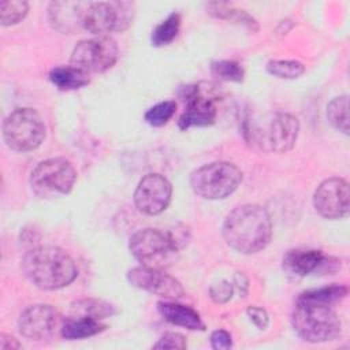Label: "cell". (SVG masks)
Listing matches in <instances>:
<instances>
[{"instance_id":"obj_28","label":"cell","mask_w":350,"mask_h":350,"mask_svg":"<svg viewBox=\"0 0 350 350\" xmlns=\"http://www.w3.org/2000/svg\"><path fill=\"white\" fill-rule=\"evenodd\" d=\"M212 72H213V75L219 77L220 79L234 81V82H241L245 75L241 64L237 62H232V60L215 62L212 64Z\"/></svg>"},{"instance_id":"obj_1","label":"cell","mask_w":350,"mask_h":350,"mask_svg":"<svg viewBox=\"0 0 350 350\" xmlns=\"http://www.w3.org/2000/svg\"><path fill=\"white\" fill-rule=\"evenodd\" d=\"M223 237L230 247L243 254L262 250L271 241L272 223L265 208L245 204L234 208L223 223Z\"/></svg>"},{"instance_id":"obj_21","label":"cell","mask_w":350,"mask_h":350,"mask_svg":"<svg viewBox=\"0 0 350 350\" xmlns=\"http://www.w3.org/2000/svg\"><path fill=\"white\" fill-rule=\"evenodd\" d=\"M71 312L74 314L72 317H89L94 320H101L112 316L115 313V308L105 301L88 298L74 302L71 306Z\"/></svg>"},{"instance_id":"obj_24","label":"cell","mask_w":350,"mask_h":350,"mask_svg":"<svg viewBox=\"0 0 350 350\" xmlns=\"http://www.w3.org/2000/svg\"><path fill=\"white\" fill-rule=\"evenodd\" d=\"M346 294H347V288L345 286L334 284V286H328V287L305 291L298 298L305 299V301H313V302L332 305L334 302L342 299Z\"/></svg>"},{"instance_id":"obj_5","label":"cell","mask_w":350,"mask_h":350,"mask_svg":"<svg viewBox=\"0 0 350 350\" xmlns=\"http://www.w3.org/2000/svg\"><path fill=\"white\" fill-rule=\"evenodd\" d=\"M242 180V171L232 163L205 164L190 175L193 191L205 200H220L232 194Z\"/></svg>"},{"instance_id":"obj_33","label":"cell","mask_w":350,"mask_h":350,"mask_svg":"<svg viewBox=\"0 0 350 350\" xmlns=\"http://www.w3.org/2000/svg\"><path fill=\"white\" fill-rule=\"evenodd\" d=\"M21 347V343L14 338V336H10V335H5V334H1L0 335V349L3 350H12V349H19Z\"/></svg>"},{"instance_id":"obj_30","label":"cell","mask_w":350,"mask_h":350,"mask_svg":"<svg viewBox=\"0 0 350 350\" xmlns=\"http://www.w3.org/2000/svg\"><path fill=\"white\" fill-rule=\"evenodd\" d=\"M154 349H185L186 340L180 334L168 332L164 334L156 345H153Z\"/></svg>"},{"instance_id":"obj_4","label":"cell","mask_w":350,"mask_h":350,"mask_svg":"<svg viewBox=\"0 0 350 350\" xmlns=\"http://www.w3.org/2000/svg\"><path fill=\"white\" fill-rule=\"evenodd\" d=\"M131 254L142 267L164 271L178 260L179 245L168 231L144 228L137 231L129 243Z\"/></svg>"},{"instance_id":"obj_32","label":"cell","mask_w":350,"mask_h":350,"mask_svg":"<svg viewBox=\"0 0 350 350\" xmlns=\"http://www.w3.org/2000/svg\"><path fill=\"white\" fill-rule=\"evenodd\" d=\"M211 345L216 350H226L232 346L231 335L224 329H217L211 335Z\"/></svg>"},{"instance_id":"obj_27","label":"cell","mask_w":350,"mask_h":350,"mask_svg":"<svg viewBox=\"0 0 350 350\" xmlns=\"http://www.w3.org/2000/svg\"><path fill=\"white\" fill-rule=\"evenodd\" d=\"M176 111V103L175 101H163L159 103L156 105H153L152 108H149L145 112V120L154 127H160L164 126L175 113Z\"/></svg>"},{"instance_id":"obj_9","label":"cell","mask_w":350,"mask_h":350,"mask_svg":"<svg viewBox=\"0 0 350 350\" xmlns=\"http://www.w3.org/2000/svg\"><path fill=\"white\" fill-rule=\"evenodd\" d=\"M116 59V42L108 36H96L77 44L70 57V66L86 74L104 72L115 64Z\"/></svg>"},{"instance_id":"obj_15","label":"cell","mask_w":350,"mask_h":350,"mask_svg":"<svg viewBox=\"0 0 350 350\" xmlns=\"http://www.w3.org/2000/svg\"><path fill=\"white\" fill-rule=\"evenodd\" d=\"M90 3L53 1L49 5V21L52 26L63 33H72L83 23V15Z\"/></svg>"},{"instance_id":"obj_8","label":"cell","mask_w":350,"mask_h":350,"mask_svg":"<svg viewBox=\"0 0 350 350\" xmlns=\"http://www.w3.org/2000/svg\"><path fill=\"white\" fill-rule=\"evenodd\" d=\"M134 18V4L130 1L90 3L82 27L92 34L105 36L109 31L126 30Z\"/></svg>"},{"instance_id":"obj_6","label":"cell","mask_w":350,"mask_h":350,"mask_svg":"<svg viewBox=\"0 0 350 350\" xmlns=\"http://www.w3.org/2000/svg\"><path fill=\"white\" fill-rule=\"evenodd\" d=\"M3 135L5 144L14 150H34L45 138V124L33 108H18L5 118Z\"/></svg>"},{"instance_id":"obj_7","label":"cell","mask_w":350,"mask_h":350,"mask_svg":"<svg viewBox=\"0 0 350 350\" xmlns=\"http://www.w3.org/2000/svg\"><path fill=\"white\" fill-rule=\"evenodd\" d=\"M77 172L72 164L63 157H52L37 164L30 175V186L41 198H53L68 194L75 183Z\"/></svg>"},{"instance_id":"obj_13","label":"cell","mask_w":350,"mask_h":350,"mask_svg":"<svg viewBox=\"0 0 350 350\" xmlns=\"http://www.w3.org/2000/svg\"><path fill=\"white\" fill-rule=\"evenodd\" d=\"M60 321L59 312L51 305H33L21 313L18 327L27 339L41 340L49 338Z\"/></svg>"},{"instance_id":"obj_19","label":"cell","mask_w":350,"mask_h":350,"mask_svg":"<svg viewBox=\"0 0 350 350\" xmlns=\"http://www.w3.org/2000/svg\"><path fill=\"white\" fill-rule=\"evenodd\" d=\"M51 82L62 90H75L89 83V75L72 66L55 67L49 72Z\"/></svg>"},{"instance_id":"obj_26","label":"cell","mask_w":350,"mask_h":350,"mask_svg":"<svg viewBox=\"0 0 350 350\" xmlns=\"http://www.w3.org/2000/svg\"><path fill=\"white\" fill-rule=\"evenodd\" d=\"M267 70L273 77L282 79H294L304 74L305 67L297 60H271L267 64Z\"/></svg>"},{"instance_id":"obj_18","label":"cell","mask_w":350,"mask_h":350,"mask_svg":"<svg viewBox=\"0 0 350 350\" xmlns=\"http://www.w3.org/2000/svg\"><path fill=\"white\" fill-rule=\"evenodd\" d=\"M157 309L160 314L171 324L185 327L187 329H204V323L200 314L190 306L175 302H159Z\"/></svg>"},{"instance_id":"obj_10","label":"cell","mask_w":350,"mask_h":350,"mask_svg":"<svg viewBox=\"0 0 350 350\" xmlns=\"http://www.w3.org/2000/svg\"><path fill=\"white\" fill-rule=\"evenodd\" d=\"M313 205L319 215L325 219H342L349 215L350 193L349 185L342 178H329L323 180L314 194Z\"/></svg>"},{"instance_id":"obj_2","label":"cell","mask_w":350,"mask_h":350,"mask_svg":"<svg viewBox=\"0 0 350 350\" xmlns=\"http://www.w3.org/2000/svg\"><path fill=\"white\" fill-rule=\"evenodd\" d=\"M25 276L42 290L68 286L78 275L72 258L60 247L38 246L29 250L22 260Z\"/></svg>"},{"instance_id":"obj_17","label":"cell","mask_w":350,"mask_h":350,"mask_svg":"<svg viewBox=\"0 0 350 350\" xmlns=\"http://www.w3.org/2000/svg\"><path fill=\"white\" fill-rule=\"evenodd\" d=\"M328 260L320 250L294 249L288 250L283 257V269L290 275L302 278L321 267H327Z\"/></svg>"},{"instance_id":"obj_25","label":"cell","mask_w":350,"mask_h":350,"mask_svg":"<svg viewBox=\"0 0 350 350\" xmlns=\"http://www.w3.org/2000/svg\"><path fill=\"white\" fill-rule=\"evenodd\" d=\"M29 11V4L23 0H4L0 3V19L3 26L21 22Z\"/></svg>"},{"instance_id":"obj_22","label":"cell","mask_w":350,"mask_h":350,"mask_svg":"<svg viewBox=\"0 0 350 350\" xmlns=\"http://www.w3.org/2000/svg\"><path fill=\"white\" fill-rule=\"evenodd\" d=\"M328 122L343 134H349V98L339 96L329 101L327 105Z\"/></svg>"},{"instance_id":"obj_14","label":"cell","mask_w":350,"mask_h":350,"mask_svg":"<svg viewBox=\"0 0 350 350\" xmlns=\"http://www.w3.org/2000/svg\"><path fill=\"white\" fill-rule=\"evenodd\" d=\"M187 108L179 118V127L186 130L193 126H208L216 119V107L213 98L205 96L198 86H187L183 94Z\"/></svg>"},{"instance_id":"obj_29","label":"cell","mask_w":350,"mask_h":350,"mask_svg":"<svg viewBox=\"0 0 350 350\" xmlns=\"http://www.w3.org/2000/svg\"><path fill=\"white\" fill-rule=\"evenodd\" d=\"M232 293H234V286H232V283H230L227 280H220V282L212 284L209 288L211 298L219 304L227 302L232 297Z\"/></svg>"},{"instance_id":"obj_23","label":"cell","mask_w":350,"mask_h":350,"mask_svg":"<svg viewBox=\"0 0 350 350\" xmlns=\"http://www.w3.org/2000/svg\"><path fill=\"white\" fill-rule=\"evenodd\" d=\"M180 27V15L174 12L168 18H165L152 33V44L154 46L168 45L175 40Z\"/></svg>"},{"instance_id":"obj_20","label":"cell","mask_w":350,"mask_h":350,"mask_svg":"<svg viewBox=\"0 0 350 350\" xmlns=\"http://www.w3.org/2000/svg\"><path fill=\"white\" fill-rule=\"evenodd\" d=\"M105 328L98 320L89 317H71L62 325V336L66 339H82L101 332Z\"/></svg>"},{"instance_id":"obj_16","label":"cell","mask_w":350,"mask_h":350,"mask_svg":"<svg viewBox=\"0 0 350 350\" xmlns=\"http://www.w3.org/2000/svg\"><path fill=\"white\" fill-rule=\"evenodd\" d=\"M299 131L298 119L290 113H278L271 122L268 139L272 150L286 153L295 145Z\"/></svg>"},{"instance_id":"obj_12","label":"cell","mask_w":350,"mask_h":350,"mask_svg":"<svg viewBox=\"0 0 350 350\" xmlns=\"http://www.w3.org/2000/svg\"><path fill=\"white\" fill-rule=\"evenodd\" d=\"M127 280L138 288L146 290L156 295L178 299L183 297L182 284L164 271L153 269L148 267H135L127 272Z\"/></svg>"},{"instance_id":"obj_31","label":"cell","mask_w":350,"mask_h":350,"mask_svg":"<svg viewBox=\"0 0 350 350\" xmlns=\"http://www.w3.org/2000/svg\"><path fill=\"white\" fill-rule=\"evenodd\" d=\"M246 313L250 317L252 323L254 325H257L258 329H265L267 328V325L269 323V317H268V313H267L265 309L258 308V306H250V308H247Z\"/></svg>"},{"instance_id":"obj_3","label":"cell","mask_w":350,"mask_h":350,"mask_svg":"<svg viewBox=\"0 0 350 350\" xmlns=\"http://www.w3.org/2000/svg\"><path fill=\"white\" fill-rule=\"evenodd\" d=\"M291 323L298 336L310 343L334 340L340 332V320L331 305L299 298Z\"/></svg>"},{"instance_id":"obj_11","label":"cell","mask_w":350,"mask_h":350,"mask_svg":"<svg viewBox=\"0 0 350 350\" xmlns=\"http://www.w3.org/2000/svg\"><path fill=\"white\" fill-rule=\"evenodd\" d=\"M171 197L172 186L160 174L145 175L134 191L135 206L145 215H159L165 211L171 202Z\"/></svg>"}]
</instances>
